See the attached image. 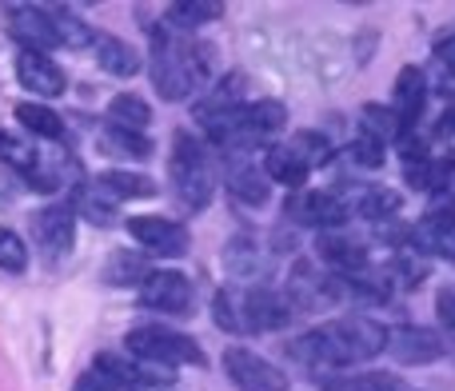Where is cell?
I'll use <instances>...</instances> for the list:
<instances>
[{
  "instance_id": "21",
  "label": "cell",
  "mask_w": 455,
  "mask_h": 391,
  "mask_svg": "<svg viewBox=\"0 0 455 391\" xmlns=\"http://www.w3.org/2000/svg\"><path fill=\"white\" fill-rule=\"evenodd\" d=\"M92 184L108 196L112 203H120V200H152V196H156V184H152L148 176L124 172V168H108V172H100Z\"/></svg>"
},
{
  "instance_id": "2",
  "label": "cell",
  "mask_w": 455,
  "mask_h": 391,
  "mask_svg": "<svg viewBox=\"0 0 455 391\" xmlns=\"http://www.w3.org/2000/svg\"><path fill=\"white\" fill-rule=\"evenodd\" d=\"M152 32V48H148V72H152V88L160 92V100L176 104L188 100L192 92H200L212 72L208 48L196 40V32H180L156 24Z\"/></svg>"
},
{
  "instance_id": "11",
  "label": "cell",
  "mask_w": 455,
  "mask_h": 391,
  "mask_svg": "<svg viewBox=\"0 0 455 391\" xmlns=\"http://www.w3.org/2000/svg\"><path fill=\"white\" fill-rule=\"evenodd\" d=\"M32 240L44 251L48 259H60L72 251V240H76V216L64 203H52V208H40L32 216Z\"/></svg>"
},
{
  "instance_id": "32",
  "label": "cell",
  "mask_w": 455,
  "mask_h": 391,
  "mask_svg": "<svg viewBox=\"0 0 455 391\" xmlns=\"http://www.w3.org/2000/svg\"><path fill=\"white\" fill-rule=\"evenodd\" d=\"M424 275H427V264H424V259H416V251H411V248L395 251L392 264L384 267V280L387 283H400V288H416Z\"/></svg>"
},
{
  "instance_id": "33",
  "label": "cell",
  "mask_w": 455,
  "mask_h": 391,
  "mask_svg": "<svg viewBox=\"0 0 455 391\" xmlns=\"http://www.w3.org/2000/svg\"><path fill=\"white\" fill-rule=\"evenodd\" d=\"M288 144L307 168H323V164H331V156H336V148H331L320 132H299V136H291Z\"/></svg>"
},
{
  "instance_id": "15",
  "label": "cell",
  "mask_w": 455,
  "mask_h": 391,
  "mask_svg": "<svg viewBox=\"0 0 455 391\" xmlns=\"http://www.w3.org/2000/svg\"><path fill=\"white\" fill-rule=\"evenodd\" d=\"M411 251L455 259V208H432L419 224H411Z\"/></svg>"
},
{
  "instance_id": "9",
  "label": "cell",
  "mask_w": 455,
  "mask_h": 391,
  "mask_svg": "<svg viewBox=\"0 0 455 391\" xmlns=\"http://www.w3.org/2000/svg\"><path fill=\"white\" fill-rule=\"evenodd\" d=\"M4 20H8V36L24 48V52H52L60 48L56 40V24L48 16V8H36V4H8L4 8Z\"/></svg>"
},
{
  "instance_id": "28",
  "label": "cell",
  "mask_w": 455,
  "mask_h": 391,
  "mask_svg": "<svg viewBox=\"0 0 455 391\" xmlns=\"http://www.w3.org/2000/svg\"><path fill=\"white\" fill-rule=\"evenodd\" d=\"M100 148L108 152V156H124V160H148L152 156L148 132H124V128H112V124H104Z\"/></svg>"
},
{
  "instance_id": "16",
  "label": "cell",
  "mask_w": 455,
  "mask_h": 391,
  "mask_svg": "<svg viewBox=\"0 0 455 391\" xmlns=\"http://www.w3.org/2000/svg\"><path fill=\"white\" fill-rule=\"evenodd\" d=\"M424 108H427V76L416 68V64H408V68H400L395 88H392V112H395L403 132H411V128L419 124Z\"/></svg>"
},
{
  "instance_id": "24",
  "label": "cell",
  "mask_w": 455,
  "mask_h": 391,
  "mask_svg": "<svg viewBox=\"0 0 455 391\" xmlns=\"http://www.w3.org/2000/svg\"><path fill=\"white\" fill-rule=\"evenodd\" d=\"M108 124H112V128H124V132H148V124H152L148 100H144V96H136V92L112 96V104H108Z\"/></svg>"
},
{
  "instance_id": "7",
  "label": "cell",
  "mask_w": 455,
  "mask_h": 391,
  "mask_svg": "<svg viewBox=\"0 0 455 391\" xmlns=\"http://www.w3.org/2000/svg\"><path fill=\"white\" fill-rule=\"evenodd\" d=\"M128 235L144 248V256H160V259H176L192 248V232L180 219L168 216H132L128 219Z\"/></svg>"
},
{
  "instance_id": "12",
  "label": "cell",
  "mask_w": 455,
  "mask_h": 391,
  "mask_svg": "<svg viewBox=\"0 0 455 391\" xmlns=\"http://www.w3.org/2000/svg\"><path fill=\"white\" fill-rule=\"evenodd\" d=\"M140 307L164 315H184L192 307V280L180 272H152L140 283Z\"/></svg>"
},
{
  "instance_id": "20",
  "label": "cell",
  "mask_w": 455,
  "mask_h": 391,
  "mask_svg": "<svg viewBox=\"0 0 455 391\" xmlns=\"http://www.w3.org/2000/svg\"><path fill=\"white\" fill-rule=\"evenodd\" d=\"M224 264H228V272H232L240 283H256L259 275L267 272V256L259 251V243L251 240V235H235V240L228 243Z\"/></svg>"
},
{
  "instance_id": "26",
  "label": "cell",
  "mask_w": 455,
  "mask_h": 391,
  "mask_svg": "<svg viewBox=\"0 0 455 391\" xmlns=\"http://www.w3.org/2000/svg\"><path fill=\"white\" fill-rule=\"evenodd\" d=\"M76 211L84 219H92L96 227L116 224V203L96 188V184H76V192H72V216H76Z\"/></svg>"
},
{
  "instance_id": "1",
  "label": "cell",
  "mask_w": 455,
  "mask_h": 391,
  "mask_svg": "<svg viewBox=\"0 0 455 391\" xmlns=\"http://www.w3.org/2000/svg\"><path fill=\"white\" fill-rule=\"evenodd\" d=\"M384 344H387V328L379 320H371V315H339V320H328L320 328H312L307 336H299L291 344V355L312 371H339L376 360L384 352Z\"/></svg>"
},
{
  "instance_id": "31",
  "label": "cell",
  "mask_w": 455,
  "mask_h": 391,
  "mask_svg": "<svg viewBox=\"0 0 455 391\" xmlns=\"http://www.w3.org/2000/svg\"><path fill=\"white\" fill-rule=\"evenodd\" d=\"M48 16H52L56 40H60L64 48H92V36H96V32L88 28L80 16H72L68 8H48Z\"/></svg>"
},
{
  "instance_id": "36",
  "label": "cell",
  "mask_w": 455,
  "mask_h": 391,
  "mask_svg": "<svg viewBox=\"0 0 455 391\" xmlns=\"http://www.w3.org/2000/svg\"><path fill=\"white\" fill-rule=\"evenodd\" d=\"M72 391H136V387L120 384L116 376H108V371H100V368H88L84 376L76 379V387H72Z\"/></svg>"
},
{
  "instance_id": "19",
  "label": "cell",
  "mask_w": 455,
  "mask_h": 391,
  "mask_svg": "<svg viewBox=\"0 0 455 391\" xmlns=\"http://www.w3.org/2000/svg\"><path fill=\"white\" fill-rule=\"evenodd\" d=\"M259 172H264V180H275L296 192V188H307L312 168L291 152V144H272V148H264V168H259Z\"/></svg>"
},
{
  "instance_id": "39",
  "label": "cell",
  "mask_w": 455,
  "mask_h": 391,
  "mask_svg": "<svg viewBox=\"0 0 455 391\" xmlns=\"http://www.w3.org/2000/svg\"><path fill=\"white\" fill-rule=\"evenodd\" d=\"M435 136H455V104L440 116V124H435Z\"/></svg>"
},
{
  "instance_id": "8",
  "label": "cell",
  "mask_w": 455,
  "mask_h": 391,
  "mask_svg": "<svg viewBox=\"0 0 455 391\" xmlns=\"http://www.w3.org/2000/svg\"><path fill=\"white\" fill-rule=\"evenodd\" d=\"M224 371L235 391H288L291 379L275 368L272 360L248 352V347H228L224 352Z\"/></svg>"
},
{
  "instance_id": "30",
  "label": "cell",
  "mask_w": 455,
  "mask_h": 391,
  "mask_svg": "<svg viewBox=\"0 0 455 391\" xmlns=\"http://www.w3.org/2000/svg\"><path fill=\"white\" fill-rule=\"evenodd\" d=\"M224 4H172L168 8V28H180V32H196L204 28L208 20H220Z\"/></svg>"
},
{
  "instance_id": "23",
  "label": "cell",
  "mask_w": 455,
  "mask_h": 391,
  "mask_svg": "<svg viewBox=\"0 0 455 391\" xmlns=\"http://www.w3.org/2000/svg\"><path fill=\"white\" fill-rule=\"evenodd\" d=\"M228 188L243 203H264L267 200V180L264 172L251 168L248 156H228Z\"/></svg>"
},
{
  "instance_id": "14",
  "label": "cell",
  "mask_w": 455,
  "mask_h": 391,
  "mask_svg": "<svg viewBox=\"0 0 455 391\" xmlns=\"http://www.w3.org/2000/svg\"><path fill=\"white\" fill-rule=\"evenodd\" d=\"M315 251H320V259L331 267V275H363L368 272V248H363L355 235H347L344 227H331V232L315 235Z\"/></svg>"
},
{
  "instance_id": "37",
  "label": "cell",
  "mask_w": 455,
  "mask_h": 391,
  "mask_svg": "<svg viewBox=\"0 0 455 391\" xmlns=\"http://www.w3.org/2000/svg\"><path fill=\"white\" fill-rule=\"evenodd\" d=\"M435 315H440L443 328H455V288L435 291Z\"/></svg>"
},
{
  "instance_id": "6",
  "label": "cell",
  "mask_w": 455,
  "mask_h": 391,
  "mask_svg": "<svg viewBox=\"0 0 455 391\" xmlns=\"http://www.w3.org/2000/svg\"><path fill=\"white\" fill-rule=\"evenodd\" d=\"M283 216L299 227H315V232H331V227L347 224V208L336 192L323 188H296L283 203Z\"/></svg>"
},
{
  "instance_id": "35",
  "label": "cell",
  "mask_w": 455,
  "mask_h": 391,
  "mask_svg": "<svg viewBox=\"0 0 455 391\" xmlns=\"http://www.w3.org/2000/svg\"><path fill=\"white\" fill-rule=\"evenodd\" d=\"M28 267V248L12 227H0V272H24Z\"/></svg>"
},
{
  "instance_id": "22",
  "label": "cell",
  "mask_w": 455,
  "mask_h": 391,
  "mask_svg": "<svg viewBox=\"0 0 455 391\" xmlns=\"http://www.w3.org/2000/svg\"><path fill=\"white\" fill-rule=\"evenodd\" d=\"M243 88H248V80L240 76V72H232V76H224L220 84L212 88V92L204 96V100L196 104V120L204 124V120L212 116H228V112L243 108Z\"/></svg>"
},
{
  "instance_id": "13",
  "label": "cell",
  "mask_w": 455,
  "mask_h": 391,
  "mask_svg": "<svg viewBox=\"0 0 455 391\" xmlns=\"http://www.w3.org/2000/svg\"><path fill=\"white\" fill-rule=\"evenodd\" d=\"M16 80L24 84V92L40 96V100H56L68 88V76L64 68L44 52H20L16 56Z\"/></svg>"
},
{
  "instance_id": "4",
  "label": "cell",
  "mask_w": 455,
  "mask_h": 391,
  "mask_svg": "<svg viewBox=\"0 0 455 391\" xmlns=\"http://www.w3.org/2000/svg\"><path fill=\"white\" fill-rule=\"evenodd\" d=\"M168 180L172 196L188 211H204L216 196V160L208 144H200L192 132L172 136V160H168Z\"/></svg>"
},
{
  "instance_id": "17",
  "label": "cell",
  "mask_w": 455,
  "mask_h": 391,
  "mask_svg": "<svg viewBox=\"0 0 455 391\" xmlns=\"http://www.w3.org/2000/svg\"><path fill=\"white\" fill-rule=\"evenodd\" d=\"M347 208V216L371 219V224H384L400 211V192L384 188V184H368V188H355V196H339Z\"/></svg>"
},
{
  "instance_id": "38",
  "label": "cell",
  "mask_w": 455,
  "mask_h": 391,
  "mask_svg": "<svg viewBox=\"0 0 455 391\" xmlns=\"http://www.w3.org/2000/svg\"><path fill=\"white\" fill-rule=\"evenodd\" d=\"M435 60L443 64V72H451V76H455V32L435 44Z\"/></svg>"
},
{
  "instance_id": "10",
  "label": "cell",
  "mask_w": 455,
  "mask_h": 391,
  "mask_svg": "<svg viewBox=\"0 0 455 391\" xmlns=\"http://www.w3.org/2000/svg\"><path fill=\"white\" fill-rule=\"evenodd\" d=\"M384 352L395 355V363H408V368H424V363H435L451 352V344L432 328H395L387 331Z\"/></svg>"
},
{
  "instance_id": "5",
  "label": "cell",
  "mask_w": 455,
  "mask_h": 391,
  "mask_svg": "<svg viewBox=\"0 0 455 391\" xmlns=\"http://www.w3.org/2000/svg\"><path fill=\"white\" fill-rule=\"evenodd\" d=\"M124 347L136 363H152V368H200L204 352L192 336H180L176 328L164 323H144L124 336Z\"/></svg>"
},
{
  "instance_id": "34",
  "label": "cell",
  "mask_w": 455,
  "mask_h": 391,
  "mask_svg": "<svg viewBox=\"0 0 455 391\" xmlns=\"http://www.w3.org/2000/svg\"><path fill=\"white\" fill-rule=\"evenodd\" d=\"M339 160L360 168V172H376V168H384V148H379L376 140H368V136H360V140H352L339 152Z\"/></svg>"
},
{
  "instance_id": "18",
  "label": "cell",
  "mask_w": 455,
  "mask_h": 391,
  "mask_svg": "<svg viewBox=\"0 0 455 391\" xmlns=\"http://www.w3.org/2000/svg\"><path fill=\"white\" fill-rule=\"evenodd\" d=\"M92 52H96V64H100L108 76L128 80V76H136V72L144 68V56L136 52L128 40H120V36H104V32H96V36H92Z\"/></svg>"
},
{
  "instance_id": "27",
  "label": "cell",
  "mask_w": 455,
  "mask_h": 391,
  "mask_svg": "<svg viewBox=\"0 0 455 391\" xmlns=\"http://www.w3.org/2000/svg\"><path fill=\"white\" fill-rule=\"evenodd\" d=\"M16 120L24 124V132L40 136V140H64V120L48 104H36V100L16 104Z\"/></svg>"
},
{
  "instance_id": "29",
  "label": "cell",
  "mask_w": 455,
  "mask_h": 391,
  "mask_svg": "<svg viewBox=\"0 0 455 391\" xmlns=\"http://www.w3.org/2000/svg\"><path fill=\"white\" fill-rule=\"evenodd\" d=\"M360 128L363 132L360 136H368V140H376L379 148L384 144H392V140H403V128H400V120H395V112L392 108H379V104H368V108L360 112Z\"/></svg>"
},
{
  "instance_id": "25",
  "label": "cell",
  "mask_w": 455,
  "mask_h": 391,
  "mask_svg": "<svg viewBox=\"0 0 455 391\" xmlns=\"http://www.w3.org/2000/svg\"><path fill=\"white\" fill-rule=\"evenodd\" d=\"M148 275H152V267L140 251H112L108 267H104V280H108L112 288H140Z\"/></svg>"
},
{
  "instance_id": "3",
  "label": "cell",
  "mask_w": 455,
  "mask_h": 391,
  "mask_svg": "<svg viewBox=\"0 0 455 391\" xmlns=\"http://www.w3.org/2000/svg\"><path fill=\"white\" fill-rule=\"evenodd\" d=\"M212 315L232 336H251V331H280L296 312L283 291L267 283H224L212 299Z\"/></svg>"
}]
</instances>
